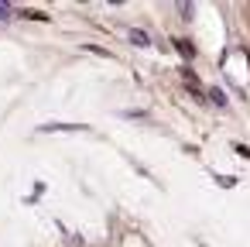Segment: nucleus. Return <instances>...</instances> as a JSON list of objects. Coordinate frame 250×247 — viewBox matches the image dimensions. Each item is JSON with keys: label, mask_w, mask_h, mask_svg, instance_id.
I'll return each mask as SVG.
<instances>
[{"label": "nucleus", "mask_w": 250, "mask_h": 247, "mask_svg": "<svg viewBox=\"0 0 250 247\" xmlns=\"http://www.w3.org/2000/svg\"><path fill=\"white\" fill-rule=\"evenodd\" d=\"M4 18H11V4H0V21Z\"/></svg>", "instance_id": "obj_5"}, {"label": "nucleus", "mask_w": 250, "mask_h": 247, "mask_svg": "<svg viewBox=\"0 0 250 247\" xmlns=\"http://www.w3.org/2000/svg\"><path fill=\"white\" fill-rule=\"evenodd\" d=\"M209 96H212V103H216V107H226V93H223L219 86H212V90H209Z\"/></svg>", "instance_id": "obj_3"}, {"label": "nucleus", "mask_w": 250, "mask_h": 247, "mask_svg": "<svg viewBox=\"0 0 250 247\" xmlns=\"http://www.w3.org/2000/svg\"><path fill=\"white\" fill-rule=\"evenodd\" d=\"M178 52H182V55H185V59H192V55H195V48H192V45H188V42H178Z\"/></svg>", "instance_id": "obj_4"}, {"label": "nucleus", "mask_w": 250, "mask_h": 247, "mask_svg": "<svg viewBox=\"0 0 250 247\" xmlns=\"http://www.w3.org/2000/svg\"><path fill=\"white\" fill-rule=\"evenodd\" d=\"M42 131H83V124H45Z\"/></svg>", "instance_id": "obj_2"}, {"label": "nucleus", "mask_w": 250, "mask_h": 247, "mask_svg": "<svg viewBox=\"0 0 250 247\" xmlns=\"http://www.w3.org/2000/svg\"><path fill=\"white\" fill-rule=\"evenodd\" d=\"M127 38H130V42H134L137 48H147V45H151L147 31H141V28H130V31H127Z\"/></svg>", "instance_id": "obj_1"}]
</instances>
